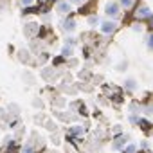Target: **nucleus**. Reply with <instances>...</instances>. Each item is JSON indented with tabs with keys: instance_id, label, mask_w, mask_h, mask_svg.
Instances as JSON below:
<instances>
[{
	"instance_id": "obj_1",
	"label": "nucleus",
	"mask_w": 153,
	"mask_h": 153,
	"mask_svg": "<svg viewBox=\"0 0 153 153\" xmlns=\"http://www.w3.org/2000/svg\"><path fill=\"white\" fill-rule=\"evenodd\" d=\"M103 11H105V16H106V18L117 20V18L121 16V11H123V9H121V6H119L117 0H106Z\"/></svg>"
},
{
	"instance_id": "obj_2",
	"label": "nucleus",
	"mask_w": 153,
	"mask_h": 153,
	"mask_svg": "<svg viewBox=\"0 0 153 153\" xmlns=\"http://www.w3.org/2000/svg\"><path fill=\"white\" fill-rule=\"evenodd\" d=\"M151 9L146 6V4H137L135 7H133V18H135V22H148L149 18H151Z\"/></svg>"
},
{
	"instance_id": "obj_3",
	"label": "nucleus",
	"mask_w": 153,
	"mask_h": 153,
	"mask_svg": "<svg viewBox=\"0 0 153 153\" xmlns=\"http://www.w3.org/2000/svg\"><path fill=\"white\" fill-rule=\"evenodd\" d=\"M117 29H119V24H117V20L106 18V20L99 22V31H101L105 36H112V34H115V33H117Z\"/></svg>"
},
{
	"instance_id": "obj_4",
	"label": "nucleus",
	"mask_w": 153,
	"mask_h": 153,
	"mask_svg": "<svg viewBox=\"0 0 153 153\" xmlns=\"http://www.w3.org/2000/svg\"><path fill=\"white\" fill-rule=\"evenodd\" d=\"M59 29H61L63 33H67V34H72L76 29H78V22H76V18H74V16L67 15V16L59 22Z\"/></svg>"
},
{
	"instance_id": "obj_5",
	"label": "nucleus",
	"mask_w": 153,
	"mask_h": 153,
	"mask_svg": "<svg viewBox=\"0 0 153 153\" xmlns=\"http://www.w3.org/2000/svg\"><path fill=\"white\" fill-rule=\"evenodd\" d=\"M58 15H63V16H67V15H70L72 11H74V6L70 4V0H61V2H56V9H54Z\"/></svg>"
},
{
	"instance_id": "obj_6",
	"label": "nucleus",
	"mask_w": 153,
	"mask_h": 153,
	"mask_svg": "<svg viewBox=\"0 0 153 153\" xmlns=\"http://www.w3.org/2000/svg\"><path fill=\"white\" fill-rule=\"evenodd\" d=\"M40 29H42L40 24L29 22V24H25V27H24V34H25L27 38H36V36H40Z\"/></svg>"
},
{
	"instance_id": "obj_7",
	"label": "nucleus",
	"mask_w": 153,
	"mask_h": 153,
	"mask_svg": "<svg viewBox=\"0 0 153 153\" xmlns=\"http://www.w3.org/2000/svg\"><path fill=\"white\" fill-rule=\"evenodd\" d=\"M128 140H130V135H126V133H121V135L114 137V140H112V149H114V151H121V149L128 144Z\"/></svg>"
},
{
	"instance_id": "obj_8",
	"label": "nucleus",
	"mask_w": 153,
	"mask_h": 153,
	"mask_svg": "<svg viewBox=\"0 0 153 153\" xmlns=\"http://www.w3.org/2000/svg\"><path fill=\"white\" fill-rule=\"evenodd\" d=\"M85 131H87V128H85L83 124H74V126L68 128L67 139H81V137L85 135Z\"/></svg>"
},
{
	"instance_id": "obj_9",
	"label": "nucleus",
	"mask_w": 153,
	"mask_h": 153,
	"mask_svg": "<svg viewBox=\"0 0 153 153\" xmlns=\"http://www.w3.org/2000/svg\"><path fill=\"white\" fill-rule=\"evenodd\" d=\"M124 90L126 92H130V94H133V92H137L139 90V83H137V79H133V78H128L126 81H124Z\"/></svg>"
},
{
	"instance_id": "obj_10",
	"label": "nucleus",
	"mask_w": 153,
	"mask_h": 153,
	"mask_svg": "<svg viewBox=\"0 0 153 153\" xmlns=\"http://www.w3.org/2000/svg\"><path fill=\"white\" fill-rule=\"evenodd\" d=\"M142 131H146V133H149L151 130H153V124H151V121L149 119H146V117H142L140 115V119H139V124H137Z\"/></svg>"
},
{
	"instance_id": "obj_11",
	"label": "nucleus",
	"mask_w": 153,
	"mask_h": 153,
	"mask_svg": "<svg viewBox=\"0 0 153 153\" xmlns=\"http://www.w3.org/2000/svg\"><path fill=\"white\" fill-rule=\"evenodd\" d=\"M117 2H119V6H121L123 11H131L139 4V0H117Z\"/></svg>"
},
{
	"instance_id": "obj_12",
	"label": "nucleus",
	"mask_w": 153,
	"mask_h": 153,
	"mask_svg": "<svg viewBox=\"0 0 153 153\" xmlns=\"http://www.w3.org/2000/svg\"><path fill=\"white\" fill-rule=\"evenodd\" d=\"M121 153H140V149H139V146H137V144L128 142V144L121 149Z\"/></svg>"
},
{
	"instance_id": "obj_13",
	"label": "nucleus",
	"mask_w": 153,
	"mask_h": 153,
	"mask_svg": "<svg viewBox=\"0 0 153 153\" xmlns=\"http://www.w3.org/2000/svg\"><path fill=\"white\" fill-rule=\"evenodd\" d=\"M99 22H101V20H99L97 13H92V15H88V16H87V24H88V25H92V27H94V25H99Z\"/></svg>"
},
{
	"instance_id": "obj_14",
	"label": "nucleus",
	"mask_w": 153,
	"mask_h": 153,
	"mask_svg": "<svg viewBox=\"0 0 153 153\" xmlns=\"http://www.w3.org/2000/svg\"><path fill=\"white\" fill-rule=\"evenodd\" d=\"M61 56H63V58H72V56H74V47L63 45V47H61Z\"/></svg>"
},
{
	"instance_id": "obj_15",
	"label": "nucleus",
	"mask_w": 153,
	"mask_h": 153,
	"mask_svg": "<svg viewBox=\"0 0 153 153\" xmlns=\"http://www.w3.org/2000/svg\"><path fill=\"white\" fill-rule=\"evenodd\" d=\"M144 43H146L148 51H151V52H153V31H149V34L144 38Z\"/></svg>"
},
{
	"instance_id": "obj_16",
	"label": "nucleus",
	"mask_w": 153,
	"mask_h": 153,
	"mask_svg": "<svg viewBox=\"0 0 153 153\" xmlns=\"http://www.w3.org/2000/svg\"><path fill=\"white\" fill-rule=\"evenodd\" d=\"M22 153H36V146L33 142H25V146L22 148Z\"/></svg>"
},
{
	"instance_id": "obj_17",
	"label": "nucleus",
	"mask_w": 153,
	"mask_h": 153,
	"mask_svg": "<svg viewBox=\"0 0 153 153\" xmlns=\"http://www.w3.org/2000/svg\"><path fill=\"white\" fill-rule=\"evenodd\" d=\"M139 119H140V114H130V115H128V123L133 124V126L139 124Z\"/></svg>"
},
{
	"instance_id": "obj_18",
	"label": "nucleus",
	"mask_w": 153,
	"mask_h": 153,
	"mask_svg": "<svg viewBox=\"0 0 153 153\" xmlns=\"http://www.w3.org/2000/svg\"><path fill=\"white\" fill-rule=\"evenodd\" d=\"M137 146H139L140 153H142V151H148V149H149V140H148V139H142L140 144H137Z\"/></svg>"
},
{
	"instance_id": "obj_19",
	"label": "nucleus",
	"mask_w": 153,
	"mask_h": 153,
	"mask_svg": "<svg viewBox=\"0 0 153 153\" xmlns=\"http://www.w3.org/2000/svg\"><path fill=\"white\" fill-rule=\"evenodd\" d=\"M131 31H133V33H142V31H144V25H142V22H135V24L131 25Z\"/></svg>"
},
{
	"instance_id": "obj_20",
	"label": "nucleus",
	"mask_w": 153,
	"mask_h": 153,
	"mask_svg": "<svg viewBox=\"0 0 153 153\" xmlns=\"http://www.w3.org/2000/svg\"><path fill=\"white\" fill-rule=\"evenodd\" d=\"M65 45H70V47H76V45H78V40H76L74 36H67V38H65Z\"/></svg>"
},
{
	"instance_id": "obj_21",
	"label": "nucleus",
	"mask_w": 153,
	"mask_h": 153,
	"mask_svg": "<svg viewBox=\"0 0 153 153\" xmlns=\"http://www.w3.org/2000/svg\"><path fill=\"white\" fill-rule=\"evenodd\" d=\"M63 63H65V58H63V56H56V58L52 59V65H54V68H56V67H59V65H63Z\"/></svg>"
},
{
	"instance_id": "obj_22",
	"label": "nucleus",
	"mask_w": 153,
	"mask_h": 153,
	"mask_svg": "<svg viewBox=\"0 0 153 153\" xmlns=\"http://www.w3.org/2000/svg\"><path fill=\"white\" fill-rule=\"evenodd\" d=\"M34 2H36V0H20L22 7H31V6H34Z\"/></svg>"
},
{
	"instance_id": "obj_23",
	"label": "nucleus",
	"mask_w": 153,
	"mask_h": 153,
	"mask_svg": "<svg viewBox=\"0 0 153 153\" xmlns=\"http://www.w3.org/2000/svg\"><path fill=\"white\" fill-rule=\"evenodd\" d=\"M123 133V126L121 124H115L114 126V137H117V135H121Z\"/></svg>"
},
{
	"instance_id": "obj_24",
	"label": "nucleus",
	"mask_w": 153,
	"mask_h": 153,
	"mask_svg": "<svg viewBox=\"0 0 153 153\" xmlns=\"http://www.w3.org/2000/svg\"><path fill=\"white\" fill-rule=\"evenodd\" d=\"M70 4H72V6H85L87 0H70Z\"/></svg>"
},
{
	"instance_id": "obj_25",
	"label": "nucleus",
	"mask_w": 153,
	"mask_h": 153,
	"mask_svg": "<svg viewBox=\"0 0 153 153\" xmlns=\"http://www.w3.org/2000/svg\"><path fill=\"white\" fill-rule=\"evenodd\" d=\"M142 112H146L148 115H151V114H153V105H148V106H144V108H142Z\"/></svg>"
},
{
	"instance_id": "obj_26",
	"label": "nucleus",
	"mask_w": 153,
	"mask_h": 153,
	"mask_svg": "<svg viewBox=\"0 0 153 153\" xmlns=\"http://www.w3.org/2000/svg\"><path fill=\"white\" fill-rule=\"evenodd\" d=\"M148 24H149V29H151V31H153V15H151V18H149V20H148Z\"/></svg>"
},
{
	"instance_id": "obj_27",
	"label": "nucleus",
	"mask_w": 153,
	"mask_h": 153,
	"mask_svg": "<svg viewBox=\"0 0 153 153\" xmlns=\"http://www.w3.org/2000/svg\"><path fill=\"white\" fill-rule=\"evenodd\" d=\"M149 133H151V139H153V130H151V131H149Z\"/></svg>"
},
{
	"instance_id": "obj_28",
	"label": "nucleus",
	"mask_w": 153,
	"mask_h": 153,
	"mask_svg": "<svg viewBox=\"0 0 153 153\" xmlns=\"http://www.w3.org/2000/svg\"><path fill=\"white\" fill-rule=\"evenodd\" d=\"M52 2H61V0H52Z\"/></svg>"
}]
</instances>
